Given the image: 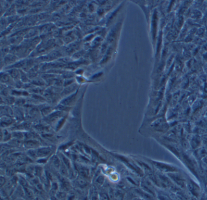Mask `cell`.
I'll list each match as a JSON object with an SVG mask.
<instances>
[{
  "label": "cell",
  "instance_id": "cell-1",
  "mask_svg": "<svg viewBox=\"0 0 207 200\" xmlns=\"http://www.w3.org/2000/svg\"><path fill=\"white\" fill-rule=\"evenodd\" d=\"M51 152H52V150L49 147L39 148L37 150V156L39 157V158H45V157L49 155Z\"/></svg>",
  "mask_w": 207,
  "mask_h": 200
},
{
  "label": "cell",
  "instance_id": "cell-3",
  "mask_svg": "<svg viewBox=\"0 0 207 200\" xmlns=\"http://www.w3.org/2000/svg\"><path fill=\"white\" fill-rule=\"evenodd\" d=\"M51 161L53 164L56 167H59V166H60V162L59 161V158H57V156H53L51 158Z\"/></svg>",
  "mask_w": 207,
  "mask_h": 200
},
{
  "label": "cell",
  "instance_id": "cell-2",
  "mask_svg": "<svg viewBox=\"0 0 207 200\" xmlns=\"http://www.w3.org/2000/svg\"><path fill=\"white\" fill-rule=\"evenodd\" d=\"M24 146H25L27 148H30L31 149H34L35 147H37L38 146V143L37 142L35 141H26L24 143Z\"/></svg>",
  "mask_w": 207,
  "mask_h": 200
}]
</instances>
